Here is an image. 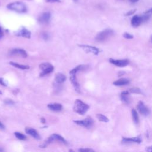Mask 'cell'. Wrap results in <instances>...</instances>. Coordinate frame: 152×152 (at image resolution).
Returning a JSON list of instances; mask_svg holds the SVG:
<instances>
[{
  "mask_svg": "<svg viewBox=\"0 0 152 152\" xmlns=\"http://www.w3.org/2000/svg\"><path fill=\"white\" fill-rule=\"evenodd\" d=\"M10 64L12 65L13 66L15 67V68H19V69H28L30 68L29 66L28 65H21V64H17L16 62H10Z\"/></svg>",
  "mask_w": 152,
  "mask_h": 152,
  "instance_id": "obj_21",
  "label": "cell"
},
{
  "mask_svg": "<svg viewBox=\"0 0 152 152\" xmlns=\"http://www.w3.org/2000/svg\"><path fill=\"white\" fill-rule=\"evenodd\" d=\"M48 2H60L61 0H46Z\"/></svg>",
  "mask_w": 152,
  "mask_h": 152,
  "instance_id": "obj_32",
  "label": "cell"
},
{
  "mask_svg": "<svg viewBox=\"0 0 152 152\" xmlns=\"http://www.w3.org/2000/svg\"><path fill=\"white\" fill-rule=\"evenodd\" d=\"M74 122L83 127L90 128L92 126L93 124V120L91 117L88 116L84 120H76V121H74Z\"/></svg>",
  "mask_w": 152,
  "mask_h": 152,
  "instance_id": "obj_6",
  "label": "cell"
},
{
  "mask_svg": "<svg viewBox=\"0 0 152 152\" xmlns=\"http://www.w3.org/2000/svg\"><path fill=\"white\" fill-rule=\"evenodd\" d=\"M0 129H5V126L0 121Z\"/></svg>",
  "mask_w": 152,
  "mask_h": 152,
  "instance_id": "obj_34",
  "label": "cell"
},
{
  "mask_svg": "<svg viewBox=\"0 0 152 152\" xmlns=\"http://www.w3.org/2000/svg\"><path fill=\"white\" fill-rule=\"evenodd\" d=\"M65 80H66V77L63 74L57 73L55 74V80L57 83H58V84L62 83L65 81Z\"/></svg>",
  "mask_w": 152,
  "mask_h": 152,
  "instance_id": "obj_19",
  "label": "cell"
},
{
  "mask_svg": "<svg viewBox=\"0 0 152 152\" xmlns=\"http://www.w3.org/2000/svg\"><path fill=\"white\" fill-rule=\"evenodd\" d=\"M25 131L26 132L31 135V137H33L34 138L36 139V140H40V136L39 134V133L36 131V130H35L34 128H31V127H27L25 129Z\"/></svg>",
  "mask_w": 152,
  "mask_h": 152,
  "instance_id": "obj_13",
  "label": "cell"
},
{
  "mask_svg": "<svg viewBox=\"0 0 152 152\" xmlns=\"http://www.w3.org/2000/svg\"><path fill=\"white\" fill-rule=\"evenodd\" d=\"M129 92H130V93H137V94H141V90H140V88H136V87L132 88L129 89Z\"/></svg>",
  "mask_w": 152,
  "mask_h": 152,
  "instance_id": "obj_25",
  "label": "cell"
},
{
  "mask_svg": "<svg viewBox=\"0 0 152 152\" xmlns=\"http://www.w3.org/2000/svg\"><path fill=\"white\" fill-rule=\"evenodd\" d=\"M137 109L139 112L144 116H148L150 113V110L147 107L145 106L144 103L141 101H140L138 102L137 104Z\"/></svg>",
  "mask_w": 152,
  "mask_h": 152,
  "instance_id": "obj_9",
  "label": "cell"
},
{
  "mask_svg": "<svg viewBox=\"0 0 152 152\" xmlns=\"http://www.w3.org/2000/svg\"><path fill=\"white\" fill-rule=\"evenodd\" d=\"M3 151V149H2V148H0V151Z\"/></svg>",
  "mask_w": 152,
  "mask_h": 152,
  "instance_id": "obj_37",
  "label": "cell"
},
{
  "mask_svg": "<svg viewBox=\"0 0 152 152\" xmlns=\"http://www.w3.org/2000/svg\"><path fill=\"white\" fill-rule=\"evenodd\" d=\"M41 122H42V123H43V124L45 122V118H41Z\"/></svg>",
  "mask_w": 152,
  "mask_h": 152,
  "instance_id": "obj_35",
  "label": "cell"
},
{
  "mask_svg": "<svg viewBox=\"0 0 152 152\" xmlns=\"http://www.w3.org/2000/svg\"><path fill=\"white\" fill-rule=\"evenodd\" d=\"M131 115H132V119L134 121V122L137 124L139 123V117H138V113L137 112V111L135 109H132L131 110Z\"/></svg>",
  "mask_w": 152,
  "mask_h": 152,
  "instance_id": "obj_22",
  "label": "cell"
},
{
  "mask_svg": "<svg viewBox=\"0 0 152 152\" xmlns=\"http://www.w3.org/2000/svg\"><path fill=\"white\" fill-rule=\"evenodd\" d=\"M135 11H136V9H134V10H130V11H128V12L125 14V16H129V15H131L133 14Z\"/></svg>",
  "mask_w": 152,
  "mask_h": 152,
  "instance_id": "obj_28",
  "label": "cell"
},
{
  "mask_svg": "<svg viewBox=\"0 0 152 152\" xmlns=\"http://www.w3.org/2000/svg\"><path fill=\"white\" fill-rule=\"evenodd\" d=\"M123 36L125 38V39H131L133 38V36L130 34L129 33H124L123 34Z\"/></svg>",
  "mask_w": 152,
  "mask_h": 152,
  "instance_id": "obj_26",
  "label": "cell"
},
{
  "mask_svg": "<svg viewBox=\"0 0 152 152\" xmlns=\"http://www.w3.org/2000/svg\"><path fill=\"white\" fill-rule=\"evenodd\" d=\"M129 91H122L121 94V100L126 103V104H129L130 103V99L129 97Z\"/></svg>",
  "mask_w": 152,
  "mask_h": 152,
  "instance_id": "obj_18",
  "label": "cell"
},
{
  "mask_svg": "<svg viewBox=\"0 0 152 152\" xmlns=\"http://www.w3.org/2000/svg\"><path fill=\"white\" fill-rule=\"evenodd\" d=\"M129 81L128 79L122 78H120V79L115 81V82L113 83V84L116 86H121L126 85V84H129Z\"/></svg>",
  "mask_w": 152,
  "mask_h": 152,
  "instance_id": "obj_20",
  "label": "cell"
},
{
  "mask_svg": "<svg viewBox=\"0 0 152 152\" xmlns=\"http://www.w3.org/2000/svg\"><path fill=\"white\" fill-rule=\"evenodd\" d=\"M54 141H60V142H62L65 144H67L66 141L62 136H61L58 134H53L52 135H51L50 137H49L45 140V141L43 142V144L40 145V147L45 148L48 144H49L50 143Z\"/></svg>",
  "mask_w": 152,
  "mask_h": 152,
  "instance_id": "obj_4",
  "label": "cell"
},
{
  "mask_svg": "<svg viewBox=\"0 0 152 152\" xmlns=\"http://www.w3.org/2000/svg\"><path fill=\"white\" fill-rule=\"evenodd\" d=\"M4 102H5V104H10V105L14 104V102L12 100H11V99H7V100H5L4 101Z\"/></svg>",
  "mask_w": 152,
  "mask_h": 152,
  "instance_id": "obj_29",
  "label": "cell"
},
{
  "mask_svg": "<svg viewBox=\"0 0 152 152\" xmlns=\"http://www.w3.org/2000/svg\"><path fill=\"white\" fill-rule=\"evenodd\" d=\"M96 117L98 119L99 121H101V122H107L109 121V119L105 116L104 115L100 114V113H97L96 115Z\"/></svg>",
  "mask_w": 152,
  "mask_h": 152,
  "instance_id": "obj_23",
  "label": "cell"
},
{
  "mask_svg": "<svg viewBox=\"0 0 152 152\" xmlns=\"http://www.w3.org/2000/svg\"><path fill=\"white\" fill-rule=\"evenodd\" d=\"M3 36H4V32H3L2 28L0 27V39H2Z\"/></svg>",
  "mask_w": 152,
  "mask_h": 152,
  "instance_id": "obj_33",
  "label": "cell"
},
{
  "mask_svg": "<svg viewBox=\"0 0 152 152\" xmlns=\"http://www.w3.org/2000/svg\"><path fill=\"white\" fill-rule=\"evenodd\" d=\"M39 68L42 70L40 74V75L41 77L52 72L54 69L53 65L48 62H45V63L41 64L39 65Z\"/></svg>",
  "mask_w": 152,
  "mask_h": 152,
  "instance_id": "obj_5",
  "label": "cell"
},
{
  "mask_svg": "<svg viewBox=\"0 0 152 152\" xmlns=\"http://www.w3.org/2000/svg\"><path fill=\"white\" fill-rule=\"evenodd\" d=\"M2 94V92L0 91V94Z\"/></svg>",
  "mask_w": 152,
  "mask_h": 152,
  "instance_id": "obj_39",
  "label": "cell"
},
{
  "mask_svg": "<svg viewBox=\"0 0 152 152\" xmlns=\"http://www.w3.org/2000/svg\"><path fill=\"white\" fill-rule=\"evenodd\" d=\"M79 151H83V152H90V151H94L93 150L90 148H80L78 150Z\"/></svg>",
  "mask_w": 152,
  "mask_h": 152,
  "instance_id": "obj_27",
  "label": "cell"
},
{
  "mask_svg": "<svg viewBox=\"0 0 152 152\" xmlns=\"http://www.w3.org/2000/svg\"><path fill=\"white\" fill-rule=\"evenodd\" d=\"M78 0H74V1H75V2H77Z\"/></svg>",
  "mask_w": 152,
  "mask_h": 152,
  "instance_id": "obj_38",
  "label": "cell"
},
{
  "mask_svg": "<svg viewBox=\"0 0 152 152\" xmlns=\"http://www.w3.org/2000/svg\"><path fill=\"white\" fill-rule=\"evenodd\" d=\"M48 107L51 110L55 112H59L62 109V106L61 104L58 103H49L48 104Z\"/></svg>",
  "mask_w": 152,
  "mask_h": 152,
  "instance_id": "obj_16",
  "label": "cell"
},
{
  "mask_svg": "<svg viewBox=\"0 0 152 152\" xmlns=\"http://www.w3.org/2000/svg\"><path fill=\"white\" fill-rule=\"evenodd\" d=\"M88 109H89V106L87 104L84 103L83 102H82L80 99L75 100L74 104V107H73L74 111L75 112L80 115H84L87 112Z\"/></svg>",
  "mask_w": 152,
  "mask_h": 152,
  "instance_id": "obj_1",
  "label": "cell"
},
{
  "mask_svg": "<svg viewBox=\"0 0 152 152\" xmlns=\"http://www.w3.org/2000/svg\"><path fill=\"white\" fill-rule=\"evenodd\" d=\"M14 135L17 138H18V140H25L27 138V137L25 135H24L23 134H22L20 132H15Z\"/></svg>",
  "mask_w": 152,
  "mask_h": 152,
  "instance_id": "obj_24",
  "label": "cell"
},
{
  "mask_svg": "<svg viewBox=\"0 0 152 152\" xmlns=\"http://www.w3.org/2000/svg\"><path fill=\"white\" fill-rule=\"evenodd\" d=\"M70 74V81L72 83L74 88H75V91L78 93L80 92V84L77 81V77H76V73L74 72H69Z\"/></svg>",
  "mask_w": 152,
  "mask_h": 152,
  "instance_id": "obj_10",
  "label": "cell"
},
{
  "mask_svg": "<svg viewBox=\"0 0 152 152\" xmlns=\"http://www.w3.org/2000/svg\"><path fill=\"white\" fill-rule=\"evenodd\" d=\"M122 142L123 143H125V142H134L140 144L141 142V138L140 136H138L136 137H131V138L123 137Z\"/></svg>",
  "mask_w": 152,
  "mask_h": 152,
  "instance_id": "obj_17",
  "label": "cell"
},
{
  "mask_svg": "<svg viewBox=\"0 0 152 152\" xmlns=\"http://www.w3.org/2000/svg\"><path fill=\"white\" fill-rule=\"evenodd\" d=\"M10 53L12 55H18L23 58H26L27 56V52L22 49H13L11 51Z\"/></svg>",
  "mask_w": 152,
  "mask_h": 152,
  "instance_id": "obj_15",
  "label": "cell"
},
{
  "mask_svg": "<svg viewBox=\"0 0 152 152\" xmlns=\"http://www.w3.org/2000/svg\"><path fill=\"white\" fill-rule=\"evenodd\" d=\"M51 14L49 12H45L42 14L38 18V22L42 24H48L50 20Z\"/></svg>",
  "mask_w": 152,
  "mask_h": 152,
  "instance_id": "obj_7",
  "label": "cell"
},
{
  "mask_svg": "<svg viewBox=\"0 0 152 152\" xmlns=\"http://www.w3.org/2000/svg\"><path fill=\"white\" fill-rule=\"evenodd\" d=\"M109 62L119 67H124L126 66L129 64V61L128 59H113L110 58Z\"/></svg>",
  "mask_w": 152,
  "mask_h": 152,
  "instance_id": "obj_11",
  "label": "cell"
},
{
  "mask_svg": "<svg viewBox=\"0 0 152 152\" xmlns=\"http://www.w3.org/2000/svg\"><path fill=\"white\" fill-rule=\"evenodd\" d=\"M113 33L114 32L112 29L106 28L97 34L95 38L96 40L99 42H103L110 37L113 34Z\"/></svg>",
  "mask_w": 152,
  "mask_h": 152,
  "instance_id": "obj_3",
  "label": "cell"
},
{
  "mask_svg": "<svg viewBox=\"0 0 152 152\" xmlns=\"http://www.w3.org/2000/svg\"><path fill=\"white\" fill-rule=\"evenodd\" d=\"M78 46L80 48H83L86 52H88V53H91L95 55H98L100 52V50L94 46L85 45H78Z\"/></svg>",
  "mask_w": 152,
  "mask_h": 152,
  "instance_id": "obj_8",
  "label": "cell"
},
{
  "mask_svg": "<svg viewBox=\"0 0 152 152\" xmlns=\"http://www.w3.org/2000/svg\"><path fill=\"white\" fill-rule=\"evenodd\" d=\"M142 22V21L141 16H140L138 15H135L134 16H133V17L131 19V24L132 27H137L141 24Z\"/></svg>",
  "mask_w": 152,
  "mask_h": 152,
  "instance_id": "obj_14",
  "label": "cell"
},
{
  "mask_svg": "<svg viewBox=\"0 0 152 152\" xmlns=\"http://www.w3.org/2000/svg\"><path fill=\"white\" fill-rule=\"evenodd\" d=\"M42 37H43V39L46 40L49 38V36L48 33H42Z\"/></svg>",
  "mask_w": 152,
  "mask_h": 152,
  "instance_id": "obj_30",
  "label": "cell"
},
{
  "mask_svg": "<svg viewBox=\"0 0 152 152\" xmlns=\"http://www.w3.org/2000/svg\"><path fill=\"white\" fill-rule=\"evenodd\" d=\"M131 2H137L138 0H129Z\"/></svg>",
  "mask_w": 152,
  "mask_h": 152,
  "instance_id": "obj_36",
  "label": "cell"
},
{
  "mask_svg": "<svg viewBox=\"0 0 152 152\" xmlns=\"http://www.w3.org/2000/svg\"><path fill=\"white\" fill-rule=\"evenodd\" d=\"M0 84L3 86H7V84L2 78H0Z\"/></svg>",
  "mask_w": 152,
  "mask_h": 152,
  "instance_id": "obj_31",
  "label": "cell"
},
{
  "mask_svg": "<svg viewBox=\"0 0 152 152\" xmlns=\"http://www.w3.org/2000/svg\"><path fill=\"white\" fill-rule=\"evenodd\" d=\"M7 8L10 10L18 12V13H24L27 11L26 5L22 2H14L8 4L7 5Z\"/></svg>",
  "mask_w": 152,
  "mask_h": 152,
  "instance_id": "obj_2",
  "label": "cell"
},
{
  "mask_svg": "<svg viewBox=\"0 0 152 152\" xmlns=\"http://www.w3.org/2000/svg\"><path fill=\"white\" fill-rule=\"evenodd\" d=\"M15 35L17 36H21L27 39H30L31 37V32L26 28L22 27L15 33Z\"/></svg>",
  "mask_w": 152,
  "mask_h": 152,
  "instance_id": "obj_12",
  "label": "cell"
}]
</instances>
